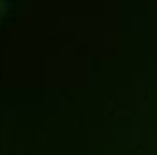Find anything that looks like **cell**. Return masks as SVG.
Wrapping results in <instances>:
<instances>
[{
  "label": "cell",
  "instance_id": "obj_1",
  "mask_svg": "<svg viewBox=\"0 0 157 155\" xmlns=\"http://www.w3.org/2000/svg\"><path fill=\"white\" fill-rule=\"evenodd\" d=\"M9 14V0H0V21Z\"/></svg>",
  "mask_w": 157,
  "mask_h": 155
}]
</instances>
